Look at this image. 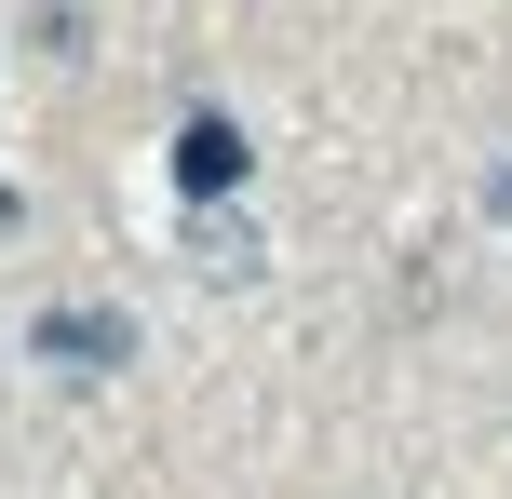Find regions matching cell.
Returning <instances> with one entry per match:
<instances>
[{
  "instance_id": "cell-1",
  "label": "cell",
  "mask_w": 512,
  "mask_h": 499,
  "mask_svg": "<svg viewBox=\"0 0 512 499\" xmlns=\"http://www.w3.org/2000/svg\"><path fill=\"white\" fill-rule=\"evenodd\" d=\"M27 351H41V365H68V378H122V365H135V324H122V311H81V297H68V311H41V324H27Z\"/></svg>"
},
{
  "instance_id": "cell-2",
  "label": "cell",
  "mask_w": 512,
  "mask_h": 499,
  "mask_svg": "<svg viewBox=\"0 0 512 499\" xmlns=\"http://www.w3.org/2000/svg\"><path fill=\"white\" fill-rule=\"evenodd\" d=\"M176 176L203 189V203L243 189V122H230V108H189V122H176Z\"/></svg>"
},
{
  "instance_id": "cell-3",
  "label": "cell",
  "mask_w": 512,
  "mask_h": 499,
  "mask_svg": "<svg viewBox=\"0 0 512 499\" xmlns=\"http://www.w3.org/2000/svg\"><path fill=\"white\" fill-rule=\"evenodd\" d=\"M189 257H203V284H243V270L270 257V243H256V216H230V203H203V216H189Z\"/></svg>"
},
{
  "instance_id": "cell-4",
  "label": "cell",
  "mask_w": 512,
  "mask_h": 499,
  "mask_svg": "<svg viewBox=\"0 0 512 499\" xmlns=\"http://www.w3.org/2000/svg\"><path fill=\"white\" fill-rule=\"evenodd\" d=\"M14 216H27V203H14V176H0V243H14Z\"/></svg>"
}]
</instances>
